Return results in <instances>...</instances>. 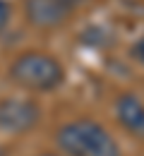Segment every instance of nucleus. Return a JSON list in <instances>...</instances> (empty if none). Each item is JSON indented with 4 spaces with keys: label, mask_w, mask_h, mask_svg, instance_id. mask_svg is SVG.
Returning a JSON list of instances; mask_svg holds the SVG:
<instances>
[{
    "label": "nucleus",
    "mask_w": 144,
    "mask_h": 156,
    "mask_svg": "<svg viewBox=\"0 0 144 156\" xmlns=\"http://www.w3.org/2000/svg\"><path fill=\"white\" fill-rule=\"evenodd\" d=\"M58 147L67 156H120L118 142L91 118H79L58 130Z\"/></svg>",
    "instance_id": "f257e3e1"
},
{
    "label": "nucleus",
    "mask_w": 144,
    "mask_h": 156,
    "mask_svg": "<svg viewBox=\"0 0 144 156\" xmlns=\"http://www.w3.org/2000/svg\"><path fill=\"white\" fill-rule=\"evenodd\" d=\"M10 79L29 91H53L62 84L65 70L53 55L29 51L15 58L10 67Z\"/></svg>",
    "instance_id": "f03ea898"
},
{
    "label": "nucleus",
    "mask_w": 144,
    "mask_h": 156,
    "mask_svg": "<svg viewBox=\"0 0 144 156\" xmlns=\"http://www.w3.org/2000/svg\"><path fill=\"white\" fill-rule=\"evenodd\" d=\"M41 118V108L29 98H2L0 101V130L5 132H26Z\"/></svg>",
    "instance_id": "20e7f679"
},
{
    "label": "nucleus",
    "mask_w": 144,
    "mask_h": 156,
    "mask_svg": "<svg viewBox=\"0 0 144 156\" xmlns=\"http://www.w3.org/2000/svg\"><path fill=\"white\" fill-rule=\"evenodd\" d=\"M79 2L82 0H24V12L34 27L55 29L67 22V17H72Z\"/></svg>",
    "instance_id": "7ed1b4c3"
},
{
    "label": "nucleus",
    "mask_w": 144,
    "mask_h": 156,
    "mask_svg": "<svg viewBox=\"0 0 144 156\" xmlns=\"http://www.w3.org/2000/svg\"><path fill=\"white\" fill-rule=\"evenodd\" d=\"M10 17H12V7H10V2H7V0H0V31L7 29Z\"/></svg>",
    "instance_id": "423d86ee"
},
{
    "label": "nucleus",
    "mask_w": 144,
    "mask_h": 156,
    "mask_svg": "<svg viewBox=\"0 0 144 156\" xmlns=\"http://www.w3.org/2000/svg\"><path fill=\"white\" fill-rule=\"evenodd\" d=\"M115 115L130 135L144 139V103L135 94H120L115 101Z\"/></svg>",
    "instance_id": "39448f33"
},
{
    "label": "nucleus",
    "mask_w": 144,
    "mask_h": 156,
    "mask_svg": "<svg viewBox=\"0 0 144 156\" xmlns=\"http://www.w3.org/2000/svg\"><path fill=\"white\" fill-rule=\"evenodd\" d=\"M130 53H132V58L137 60L139 65H144V36H142V39H137L135 43H132Z\"/></svg>",
    "instance_id": "0eeeda50"
},
{
    "label": "nucleus",
    "mask_w": 144,
    "mask_h": 156,
    "mask_svg": "<svg viewBox=\"0 0 144 156\" xmlns=\"http://www.w3.org/2000/svg\"><path fill=\"white\" fill-rule=\"evenodd\" d=\"M41 156H53V154H41Z\"/></svg>",
    "instance_id": "6e6552de"
}]
</instances>
